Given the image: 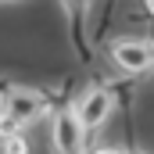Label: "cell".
<instances>
[{
	"instance_id": "obj_4",
	"label": "cell",
	"mask_w": 154,
	"mask_h": 154,
	"mask_svg": "<svg viewBox=\"0 0 154 154\" xmlns=\"http://www.w3.org/2000/svg\"><path fill=\"white\" fill-rule=\"evenodd\" d=\"M0 108H4V111H11L14 118H22L25 125H29V122H36V118L54 115V111H50V97H47V93H39V90H32V86H7V90H4V100H0Z\"/></svg>"
},
{
	"instance_id": "obj_8",
	"label": "cell",
	"mask_w": 154,
	"mask_h": 154,
	"mask_svg": "<svg viewBox=\"0 0 154 154\" xmlns=\"http://www.w3.org/2000/svg\"><path fill=\"white\" fill-rule=\"evenodd\" d=\"M93 154H129V151H122V147H115V143H104V147H97Z\"/></svg>"
},
{
	"instance_id": "obj_7",
	"label": "cell",
	"mask_w": 154,
	"mask_h": 154,
	"mask_svg": "<svg viewBox=\"0 0 154 154\" xmlns=\"http://www.w3.org/2000/svg\"><path fill=\"white\" fill-rule=\"evenodd\" d=\"M0 147H4V154H29V140H25L22 133H14V136L0 140Z\"/></svg>"
},
{
	"instance_id": "obj_2",
	"label": "cell",
	"mask_w": 154,
	"mask_h": 154,
	"mask_svg": "<svg viewBox=\"0 0 154 154\" xmlns=\"http://www.w3.org/2000/svg\"><path fill=\"white\" fill-rule=\"evenodd\" d=\"M108 54H111L115 68L125 72V75H140V72H151V68H154V43H151V39H140V36L111 39Z\"/></svg>"
},
{
	"instance_id": "obj_12",
	"label": "cell",
	"mask_w": 154,
	"mask_h": 154,
	"mask_svg": "<svg viewBox=\"0 0 154 154\" xmlns=\"http://www.w3.org/2000/svg\"><path fill=\"white\" fill-rule=\"evenodd\" d=\"M133 154H140V151H133Z\"/></svg>"
},
{
	"instance_id": "obj_11",
	"label": "cell",
	"mask_w": 154,
	"mask_h": 154,
	"mask_svg": "<svg viewBox=\"0 0 154 154\" xmlns=\"http://www.w3.org/2000/svg\"><path fill=\"white\" fill-rule=\"evenodd\" d=\"M0 154H4V147H0Z\"/></svg>"
},
{
	"instance_id": "obj_9",
	"label": "cell",
	"mask_w": 154,
	"mask_h": 154,
	"mask_svg": "<svg viewBox=\"0 0 154 154\" xmlns=\"http://www.w3.org/2000/svg\"><path fill=\"white\" fill-rule=\"evenodd\" d=\"M147 11H151V14H154V0H147Z\"/></svg>"
},
{
	"instance_id": "obj_10",
	"label": "cell",
	"mask_w": 154,
	"mask_h": 154,
	"mask_svg": "<svg viewBox=\"0 0 154 154\" xmlns=\"http://www.w3.org/2000/svg\"><path fill=\"white\" fill-rule=\"evenodd\" d=\"M0 4H18V0H0Z\"/></svg>"
},
{
	"instance_id": "obj_6",
	"label": "cell",
	"mask_w": 154,
	"mask_h": 154,
	"mask_svg": "<svg viewBox=\"0 0 154 154\" xmlns=\"http://www.w3.org/2000/svg\"><path fill=\"white\" fill-rule=\"evenodd\" d=\"M25 129V122L22 118H14L11 111H4L0 108V140H7V136H14V133H22Z\"/></svg>"
},
{
	"instance_id": "obj_5",
	"label": "cell",
	"mask_w": 154,
	"mask_h": 154,
	"mask_svg": "<svg viewBox=\"0 0 154 154\" xmlns=\"http://www.w3.org/2000/svg\"><path fill=\"white\" fill-rule=\"evenodd\" d=\"M90 4H93V0H61V11H65V22H68L72 43H75V50H79L82 61L90 57V47H86V36H82V29H86V14H90Z\"/></svg>"
},
{
	"instance_id": "obj_3",
	"label": "cell",
	"mask_w": 154,
	"mask_h": 154,
	"mask_svg": "<svg viewBox=\"0 0 154 154\" xmlns=\"http://www.w3.org/2000/svg\"><path fill=\"white\" fill-rule=\"evenodd\" d=\"M72 104H75L86 133H97L108 118L115 115V90H111V86H86Z\"/></svg>"
},
{
	"instance_id": "obj_1",
	"label": "cell",
	"mask_w": 154,
	"mask_h": 154,
	"mask_svg": "<svg viewBox=\"0 0 154 154\" xmlns=\"http://www.w3.org/2000/svg\"><path fill=\"white\" fill-rule=\"evenodd\" d=\"M86 125L79 118L75 104L57 108L50 115V151L54 154H86Z\"/></svg>"
}]
</instances>
